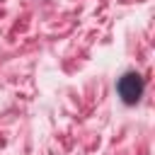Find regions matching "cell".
<instances>
[{
    "mask_svg": "<svg viewBox=\"0 0 155 155\" xmlns=\"http://www.w3.org/2000/svg\"><path fill=\"white\" fill-rule=\"evenodd\" d=\"M143 90H145V82H143V78L138 75V73H124L119 80H116V92H119V97H121V102L124 104H136L140 97H143Z\"/></svg>",
    "mask_w": 155,
    "mask_h": 155,
    "instance_id": "obj_1",
    "label": "cell"
}]
</instances>
